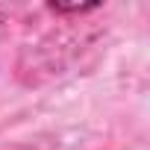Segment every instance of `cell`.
<instances>
[]
</instances>
